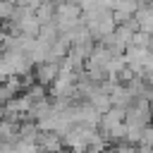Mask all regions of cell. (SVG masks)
I'll list each match as a JSON object with an SVG mask.
<instances>
[{"instance_id": "obj_2", "label": "cell", "mask_w": 153, "mask_h": 153, "mask_svg": "<svg viewBox=\"0 0 153 153\" xmlns=\"http://www.w3.org/2000/svg\"><path fill=\"white\" fill-rule=\"evenodd\" d=\"M14 12V2H0V22H10Z\"/></svg>"}, {"instance_id": "obj_1", "label": "cell", "mask_w": 153, "mask_h": 153, "mask_svg": "<svg viewBox=\"0 0 153 153\" xmlns=\"http://www.w3.org/2000/svg\"><path fill=\"white\" fill-rule=\"evenodd\" d=\"M33 76H36V84H38V86L55 84V79L60 76V65H55V62H43V65L36 67Z\"/></svg>"}]
</instances>
